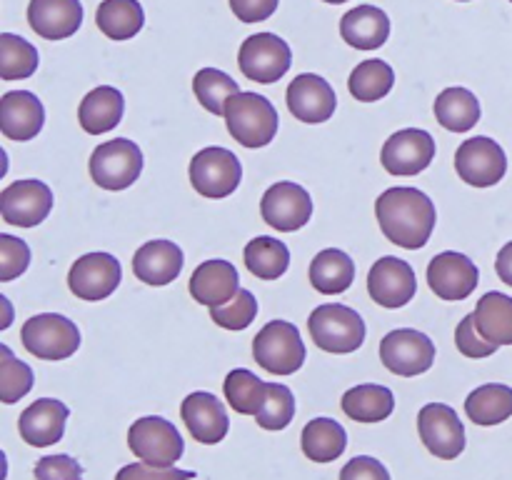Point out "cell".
<instances>
[{
	"label": "cell",
	"mask_w": 512,
	"mask_h": 480,
	"mask_svg": "<svg viewBox=\"0 0 512 480\" xmlns=\"http://www.w3.org/2000/svg\"><path fill=\"white\" fill-rule=\"evenodd\" d=\"M380 230L390 243L408 250H420L435 228V205L418 188H388L375 200Z\"/></svg>",
	"instance_id": "cell-1"
},
{
	"label": "cell",
	"mask_w": 512,
	"mask_h": 480,
	"mask_svg": "<svg viewBox=\"0 0 512 480\" xmlns=\"http://www.w3.org/2000/svg\"><path fill=\"white\" fill-rule=\"evenodd\" d=\"M228 133L245 148H265L278 133V110L265 95L240 90L225 105Z\"/></svg>",
	"instance_id": "cell-2"
},
{
	"label": "cell",
	"mask_w": 512,
	"mask_h": 480,
	"mask_svg": "<svg viewBox=\"0 0 512 480\" xmlns=\"http://www.w3.org/2000/svg\"><path fill=\"white\" fill-rule=\"evenodd\" d=\"M308 330L315 345L325 353H355L365 340V320L358 310L340 303H325L308 318Z\"/></svg>",
	"instance_id": "cell-3"
},
{
	"label": "cell",
	"mask_w": 512,
	"mask_h": 480,
	"mask_svg": "<svg viewBox=\"0 0 512 480\" xmlns=\"http://www.w3.org/2000/svg\"><path fill=\"white\" fill-rule=\"evenodd\" d=\"M253 358L273 375H293L305 363V343L300 330L288 320H270L253 338Z\"/></svg>",
	"instance_id": "cell-4"
},
{
	"label": "cell",
	"mask_w": 512,
	"mask_h": 480,
	"mask_svg": "<svg viewBox=\"0 0 512 480\" xmlns=\"http://www.w3.org/2000/svg\"><path fill=\"white\" fill-rule=\"evenodd\" d=\"M23 348L40 360H65L80 348V330L58 313H40L25 320L20 330Z\"/></svg>",
	"instance_id": "cell-5"
},
{
	"label": "cell",
	"mask_w": 512,
	"mask_h": 480,
	"mask_svg": "<svg viewBox=\"0 0 512 480\" xmlns=\"http://www.w3.org/2000/svg\"><path fill=\"white\" fill-rule=\"evenodd\" d=\"M128 445L135 458L155 468H173L185 453L183 435L170 420L160 415L135 420L128 430Z\"/></svg>",
	"instance_id": "cell-6"
},
{
	"label": "cell",
	"mask_w": 512,
	"mask_h": 480,
	"mask_svg": "<svg viewBox=\"0 0 512 480\" xmlns=\"http://www.w3.org/2000/svg\"><path fill=\"white\" fill-rule=\"evenodd\" d=\"M240 180H243V165L233 150L210 145L190 160V183L203 198H228L238 190Z\"/></svg>",
	"instance_id": "cell-7"
},
{
	"label": "cell",
	"mask_w": 512,
	"mask_h": 480,
	"mask_svg": "<svg viewBox=\"0 0 512 480\" xmlns=\"http://www.w3.org/2000/svg\"><path fill=\"white\" fill-rule=\"evenodd\" d=\"M143 153L128 138H115L100 143L90 155V178L103 190H125L140 178Z\"/></svg>",
	"instance_id": "cell-8"
},
{
	"label": "cell",
	"mask_w": 512,
	"mask_h": 480,
	"mask_svg": "<svg viewBox=\"0 0 512 480\" xmlns=\"http://www.w3.org/2000/svg\"><path fill=\"white\" fill-rule=\"evenodd\" d=\"M290 63H293L290 45L275 33H255L240 45L238 65L245 78L253 83H275L288 73Z\"/></svg>",
	"instance_id": "cell-9"
},
{
	"label": "cell",
	"mask_w": 512,
	"mask_h": 480,
	"mask_svg": "<svg viewBox=\"0 0 512 480\" xmlns=\"http://www.w3.org/2000/svg\"><path fill=\"white\" fill-rule=\"evenodd\" d=\"M380 360L390 373L400 378H415L433 368L435 345L420 330L398 328L380 340Z\"/></svg>",
	"instance_id": "cell-10"
},
{
	"label": "cell",
	"mask_w": 512,
	"mask_h": 480,
	"mask_svg": "<svg viewBox=\"0 0 512 480\" xmlns=\"http://www.w3.org/2000/svg\"><path fill=\"white\" fill-rule=\"evenodd\" d=\"M455 170H458L460 180L475 188H490V185L500 183L508 173V158L500 143L493 138H478L465 140L455 153Z\"/></svg>",
	"instance_id": "cell-11"
},
{
	"label": "cell",
	"mask_w": 512,
	"mask_h": 480,
	"mask_svg": "<svg viewBox=\"0 0 512 480\" xmlns=\"http://www.w3.org/2000/svg\"><path fill=\"white\" fill-rule=\"evenodd\" d=\"M123 280L120 260L110 253L80 255L68 273L70 293L80 300H105L115 293Z\"/></svg>",
	"instance_id": "cell-12"
},
{
	"label": "cell",
	"mask_w": 512,
	"mask_h": 480,
	"mask_svg": "<svg viewBox=\"0 0 512 480\" xmlns=\"http://www.w3.org/2000/svg\"><path fill=\"white\" fill-rule=\"evenodd\" d=\"M260 213L270 228L280 230V233H295L313 215V198L303 185L280 180L265 190L263 200H260Z\"/></svg>",
	"instance_id": "cell-13"
},
{
	"label": "cell",
	"mask_w": 512,
	"mask_h": 480,
	"mask_svg": "<svg viewBox=\"0 0 512 480\" xmlns=\"http://www.w3.org/2000/svg\"><path fill=\"white\" fill-rule=\"evenodd\" d=\"M418 433L425 448L440 460H455L465 450V428L458 413L445 403L423 405L418 415Z\"/></svg>",
	"instance_id": "cell-14"
},
{
	"label": "cell",
	"mask_w": 512,
	"mask_h": 480,
	"mask_svg": "<svg viewBox=\"0 0 512 480\" xmlns=\"http://www.w3.org/2000/svg\"><path fill=\"white\" fill-rule=\"evenodd\" d=\"M53 210V190L43 180H15L0 193V213L3 220L20 228H35Z\"/></svg>",
	"instance_id": "cell-15"
},
{
	"label": "cell",
	"mask_w": 512,
	"mask_h": 480,
	"mask_svg": "<svg viewBox=\"0 0 512 480\" xmlns=\"http://www.w3.org/2000/svg\"><path fill=\"white\" fill-rule=\"evenodd\" d=\"M435 140L428 130L405 128L390 135L383 145V168L390 175H418L433 163Z\"/></svg>",
	"instance_id": "cell-16"
},
{
	"label": "cell",
	"mask_w": 512,
	"mask_h": 480,
	"mask_svg": "<svg viewBox=\"0 0 512 480\" xmlns=\"http://www.w3.org/2000/svg\"><path fill=\"white\" fill-rule=\"evenodd\" d=\"M418 280L408 260L385 255L370 268L368 293L383 308H403L415 298Z\"/></svg>",
	"instance_id": "cell-17"
},
{
	"label": "cell",
	"mask_w": 512,
	"mask_h": 480,
	"mask_svg": "<svg viewBox=\"0 0 512 480\" xmlns=\"http://www.w3.org/2000/svg\"><path fill=\"white\" fill-rule=\"evenodd\" d=\"M478 265L463 253L445 250L428 265V285L440 300H465L478 288Z\"/></svg>",
	"instance_id": "cell-18"
},
{
	"label": "cell",
	"mask_w": 512,
	"mask_h": 480,
	"mask_svg": "<svg viewBox=\"0 0 512 480\" xmlns=\"http://www.w3.org/2000/svg\"><path fill=\"white\" fill-rule=\"evenodd\" d=\"M285 100H288L290 113L310 125L325 123V120L333 118L335 105H338L333 85L315 73L298 75V78L288 85Z\"/></svg>",
	"instance_id": "cell-19"
},
{
	"label": "cell",
	"mask_w": 512,
	"mask_h": 480,
	"mask_svg": "<svg viewBox=\"0 0 512 480\" xmlns=\"http://www.w3.org/2000/svg\"><path fill=\"white\" fill-rule=\"evenodd\" d=\"M180 415H183V423L190 430V435L203 445L220 443L230 430L225 405L213 393H205V390L190 393L180 405Z\"/></svg>",
	"instance_id": "cell-20"
},
{
	"label": "cell",
	"mask_w": 512,
	"mask_h": 480,
	"mask_svg": "<svg viewBox=\"0 0 512 480\" xmlns=\"http://www.w3.org/2000/svg\"><path fill=\"white\" fill-rule=\"evenodd\" d=\"M45 125V108L30 90H10L0 98V130L8 140H33Z\"/></svg>",
	"instance_id": "cell-21"
},
{
	"label": "cell",
	"mask_w": 512,
	"mask_h": 480,
	"mask_svg": "<svg viewBox=\"0 0 512 480\" xmlns=\"http://www.w3.org/2000/svg\"><path fill=\"white\" fill-rule=\"evenodd\" d=\"M70 410L63 400L55 398H40L33 405L20 413L18 428L20 438L33 448H48V445L58 443L65 433V420H68Z\"/></svg>",
	"instance_id": "cell-22"
},
{
	"label": "cell",
	"mask_w": 512,
	"mask_h": 480,
	"mask_svg": "<svg viewBox=\"0 0 512 480\" xmlns=\"http://www.w3.org/2000/svg\"><path fill=\"white\" fill-rule=\"evenodd\" d=\"M28 23L40 38L65 40L78 33L83 5L80 0H30Z\"/></svg>",
	"instance_id": "cell-23"
},
{
	"label": "cell",
	"mask_w": 512,
	"mask_h": 480,
	"mask_svg": "<svg viewBox=\"0 0 512 480\" xmlns=\"http://www.w3.org/2000/svg\"><path fill=\"white\" fill-rule=\"evenodd\" d=\"M183 260V250L173 240H148L133 255V273L148 285H168L180 275Z\"/></svg>",
	"instance_id": "cell-24"
},
{
	"label": "cell",
	"mask_w": 512,
	"mask_h": 480,
	"mask_svg": "<svg viewBox=\"0 0 512 480\" xmlns=\"http://www.w3.org/2000/svg\"><path fill=\"white\" fill-rule=\"evenodd\" d=\"M238 270H235L233 263L228 260H205L195 268L193 278H190V295L193 300H198L200 305H208V308H215V305H223L233 298L240 290L238 283Z\"/></svg>",
	"instance_id": "cell-25"
},
{
	"label": "cell",
	"mask_w": 512,
	"mask_h": 480,
	"mask_svg": "<svg viewBox=\"0 0 512 480\" xmlns=\"http://www.w3.org/2000/svg\"><path fill=\"white\" fill-rule=\"evenodd\" d=\"M340 35L358 50H375L390 38V18L375 5H358L340 18Z\"/></svg>",
	"instance_id": "cell-26"
},
{
	"label": "cell",
	"mask_w": 512,
	"mask_h": 480,
	"mask_svg": "<svg viewBox=\"0 0 512 480\" xmlns=\"http://www.w3.org/2000/svg\"><path fill=\"white\" fill-rule=\"evenodd\" d=\"M123 113V93H120L118 88H113V85H100V88H93L83 100H80L78 120L80 128L88 135H103L123 120Z\"/></svg>",
	"instance_id": "cell-27"
},
{
	"label": "cell",
	"mask_w": 512,
	"mask_h": 480,
	"mask_svg": "<svg viewBox=\"0 0 512 480\" xmlns=\"http://www.w3.org/2000/svg\"><path fill=\"white\" fill-rule=\"evenodd\" d=\"M340 405H343L345 415L355 423H380V420L393 415L395 395L385 385L363 383L350 388L340 400Z\"/></svg>",
	"instance_id": "cell-28"
},
{
	"label": "cell",
	"mask_w": 512,
	"mask_h": 480,
	"mask_svg": "<svg viewBox=\"0 0 512 480\" xmlns=\"http://www.w3.org/2000/svg\"><path fill=\"white\" fill-rule=\"evenodd\" d=\"M355 263L338 248H325L310 263V283L323 295H340L353 285Z\"/></svg>",
	"instance_id": "cell-29"
},
{
	"label": "cell",
	"mask_w": 512,
	"mask_h": 480,
	"mask_svg": "<svg viewBox=\"0 0 512 480\" xmlns=\"http://www.w3.org/2000/svg\"><path fill=\"white\" fill-rule=\"evenodd\" d=\"M303 453L313 463H330L338 460L348 448V433L333 418H315L303 428Z\"/></svg>",
	"instance_id": "cell-30"
},
{
	"label": "cell",
	"mask_w": 512,
	"mask_h": 480,
	"mask_svg": "<svg viewBox=\"0 0 512 480\" xmlns=\"http://www.w3.org/2000/svg\"><path fill=\"white\" fill-rule=\"evenodd\" d=\"M465 415L475 425H500L512 415V388L503 383H485L465 400Z\"/></svg>",
	"instance_id": "cell-31"
},
{
	"label": "cell",
	"mask_w": 512,
	"mask_h": 480,
	"mask_svg": "<svg viewBox=\"0 0 512 480\" xmlns=\"http://www.w3.org/2000/svg\"><path fill=\"white\" fill-rule=\"evenodd\" d=\"M95 23L110 40H130L145 25L143 5L138 0H103L95 13Z\"/></svg>",
	"instance_id": "cell-32"
},
{
	"label": "cell",
	"mask_w": 512,
	"mask_h": 480,
	"mask_svg": "<svg viewBox=\"0 0 512 480\" xmlns=\"http://www.w3.org/2000/svg\"><path fill=\"white\" fill-rule=\"evenodd\" d=\"M435 118L450 133H468L480 120V100L468 88H445L435 100Z\"/></svg>",
	"instance_id": "cell-33"
},
{
	"label": "cell",
	"mask_w": 512,
	"mask_h": 480,
	"mask_svg": "<svg viewBox=\"0 0 512 480\" xmlns=\"http://www.w3.org/2000/svg\"><path fill=\"white\" fill-rule=\"evenodd\" d=\"M478 330L495 345H512V298L498 290H490L478 300L475 308Z\"/></svg>",
	"instance_id": "cell-34"
},
{
	"label": "cell",
	"mask_w": 512,
	"mask_h": 480,
	"mask_svg": "<svg viewBox=\"0 0 512 480\" xmlns=\"http://www.w3.org/2000/svg\"><path fill=\"white\" fill-rule=\"evenodd\" d=\"M290 250L283 240L260 235L245 245V268L260 280H278L288 270Z\"/></svg>",
	"instance_id": "cell-35"
},
{
	"label": "cell",
	"mask_w": 512,
	"mask_h": 480,
	"mask_svg": "<svg viewBox=\"0 0 512 480\" xmlns=\"http://www.w3.org/2000/svg\"><path fill=\"white\" fill-rule=\"evenodd\" d=\"M223 393L235 413L258 415L265 403V395H268V383H263V380L255 373H250V370L238 368L228 373V378H225L223 383Z\"/></svg>",
	"instance_id": "cell-36"
},
{
	"label": "cell",
	"mask_w": 512,
	"mask_h": 480,
	"mask_svg": "<svg viewBox=\"0 0 512 480\" xmlns=\"http://www.w3.org/2000/svg\"><path fill=\"white\" fill-rule=\"evenodd\" d=\"M395 85V73L385 60H363L358 68L350 73L348 88L353 93L355 100L360 103H375V100L385 98V95L393 90Z\"/></svg>",
	"instance_id": "cell-37"
},
{
	"label": "cell",
	"mask_w": 512,
	"mask_h": 480,
	"mask_svg": "<svg viewBox=\"0 0 512 480\" xmlns=\"http://www.w3.org/2000/svg\"><path fill=\"white\" fill-rule=\"evenodd\" d=\"M193 93L208 113L225 115V105L240 93V85L218 68H203L193 78Z\"/></svg>",
	"instance_id": "cell-38"
},
{
	"label": "cell",
	"mask_w": 512,
	"mask_h": 480,
	"mask_svg": "<svg viewBox=\"0 0 512 480\" xmlns=\"http://www.w3.org/2000/svg\"><path fill=\"white\" fill-rule=\"evenodd\" d=\"M38 50L13 33L0 35V78L25 80L38 70Z\"/></svg>",
	"instance_id": "cell-39"
},
{
	"label": "cell",
	"mask_w": 512,
	"mask_h": 480,
	"mask_svg": "<svg viewBox=\"0 0 512 480\" xmlns=\"http://www.w3.org/2000/svg\"><path fill=\"white\" fill-rule=\"evenodd\" d=\"M33 388V370L18 360L8 345H0V398L5 405L18 403Z\"/></svg>",
	"instance_id": "cell-40"
},
{
	"label": "cell",
	"mask_w": 512,
	"mask_h": 480,
	"mask_svg": "<svg viewBox=\"0 0 512 480\" xmlns=\"http://www.w3.org/2000/svg\"><path fill=\"white\" fill-rule=\"evenodd\" d=\"M293 415H295L293 390L283 383H268V395H265V403L263 408H260V413L255 415V423L265 430H283L288 428Z\"/></svg>",
	"instance_id": "cell-41"
},
{
	"label": "cell",
	"mask_w": 512,
	"mask_h": 480,
	"mask_svg": "<svg viewBox=\"0 0 512 480\" xmlns=\"http://www.w3.org/2000/svg\"><path fill=\"white\" fill-rule=\"evenodd\" d=\"M255 315H258V300H255V295L245 288H240L228 303L210 308L213 323L225 330H245L253 323Z\"/></svg>",
	"instance_id": "cell-42"
},
{
	"label": "cell",
	"mask_w": 512,
	"mask_h": 480,
	"mask_svg": "<svg viewBox=\"0 0 512 480\" xmlns=\"http://www.w3.org/2000/svg\"><path fill=\"white\" fill-rule=\"evenodd\" d=\"M30 265V248L25 240L13 238V235H0V280L8 283L20 273H25Z\"/></svg>",
	"instance_id": "cell-43"
},
{
	"label": "cell",
	"mask_w": 512,
	"mask_h": 480,
	"mask_svg": "<svg viewBox=\"0 0 512 480\" xmlns=\"http://www.w3.org/2000/svg\"><path fill=\"white\" fill-rule=\"evenodd\" d=\"M455 345H458L460 353L465 358H490L500 345L490 343L483 333L478 330V323H475V313L465 315L460 320L458 330H455Z\"/></svg>",
	"instance_id": "cell-44"
},
{
	"label": "cell",
	"mask_w": 512,
	"mask_h": 480,
	"mask_svg": "<svg viewBox=\"0 0 512 480\" xmlns=\"http://www.w3.org/2000/svg\"><path fill=\"white\" fill-rule=\"evenodd\" d=\"M35 480H83V468L70 455H45L35 463Z\"/></svg>",
	"instance_id": "cell-45"
},
{
	"label": "cell",
	"mask_w": 512,
	"mask_h": 480,
	"mask_svg": "<svg viewBox=\"0 0 512 480\" xmlns=\"http://www.w3.org/2000/svg\"><path fill=\"white\" fill-rule=\"evenodd\" d=\"M193 470L178 468H155L148 463H130L118 470L115 480H193Z\"/></svg>",
	"instance_id": "cell-46"
},
{
	"label": "cell",
	"mask_w": 512,
	"mask_h": 480,
	"mask_svg": "<svg viewBox=\"0 0 512 480\" xmlns=\"http://www.w3.org/2000/svg\"><path fill=\"white\" fill-rule=\"evenodd\" d=\"M340 480H390V473L380 460L370 458V455H358L340 470Z\"/></svg>",
	"instance_id": "cell-47"
},
{
	"label": "cell",
	"mask_w": 512,
	"mask_h": 480,
	"mask_svg": "<svg viewBox=\"0 0 512 480\" xmlns=\"http://www.w3.org/2000/svg\"><path fill=\"white\" fill-rule=\"evenodd\" d=\"M280 0H230V10L243 23H263L278 10Z\"/></svg>",
	"instance_id": "cell-48"
},
{
	"label": "cell",
	"mask_w": 512,
	"mask_h": 480,
	"mask_svg": "<svg viewBox=\"0 0 512 480\" xmlns=\"http://www.w3.org/2000/svg\"><path fill=\"white\" fill-rule=\"evenodd\" d=\"M495 270H498L500 280H503V283H508L512 288V240L500 248L498 260H495Z\"/></svg>",
	"instance_id": "cell-49"
},
{
	"label": "cell",
	"mask_w": 512,
	"mask_h": 480,
	"mask_svg": "<svg viewBox=\"0 0 512 480\" xmlns=\"http://www.w3.org/2000/svg\"><path fill=\"white\" fill-rule=\"evenodd\" d=\"M325 3H330V5H340V3H348V0H325Z\"/></svg>",
	"instance_id": "cell-50"
},
{
	"label": "cell",
	"mask_w": 512,
	"mask_h": 480,
	"mask_svg": "<svg viewBox=\"0 0 512 480\" xmlns=\"http://www.w3.org/2000/svg\"><path fill=\"white\" fill-rule=\"evenodd\" d=\"M460 3H468V0H460Z\"/></svg>",
	"instance_id": "cell-51"
},
{
	"label": "cell",
	"mask_w": 512,
	"mask_h": 480,
	"mask_svg": "<svg viewBox=\"0 0 512 480\" xmlns=\"http://www.w3.org/2000/svg\"><path fill=\"white\" fill-rule=\"evenodd\" d=\"M510 3H512V0H510Z\"/></svg>",
	"instance_id": "cell-52"
}]
</instances>
